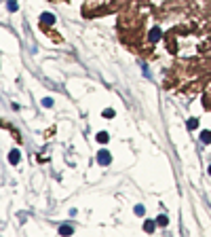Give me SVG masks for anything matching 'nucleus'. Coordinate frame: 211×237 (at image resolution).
Here are the masks:
<instances>
[{
  "instance_id": "obj_7",
  "label": "nucleus",
  "mask_w": 211,
  "mask_h": 237,
  "mask_svg": "<svg viewBox=\"0 0 211 237\" xmlns=\"http://www.w3.org/2000/svg\"><path fill=\"white\" fill-rule=\"evenodd\" d=\"M158 36H161V30H158V28H154L152 34H150V38H152V40H158Z\"/></svg>"
},
{
  "instance_id": "obj_2",
  "label": "nucleus",
  "mask_w": 211,
  "mask_h": 237,
  "mask_svg": "<svg viewBox=\"0 0 211 237\" xmlns=\"http://www.w3.org/2000/svg\"><path fill=\"white\" fill-rule=\"evenodd\" d=\"M19 159H21V154L17 153V150H13V153L9 154V161H11L13 165H15V163H19Z\"/></svg>"
},
{
  "instance_id": "obj_13",
  "label": "nucleus",
  "mask_w": 211,
  "mask_h": 237,
  "mask_svg": "<svg viewBox=\"0 0 211 237\" xmlns=\"http://www.w3.org/2000/svg\"><path fill=\"white\" fill-rule=\"evenodd\" d=\"M135 214H137V216H141V214H144V208H141V205H137V208H135Z\"/></svg>"
},
{
  "instance_id": "obj_6",
  "label": "nucleus",
  "mask_w": 211,
  "mask_h": 237,
  "mask_svg": "<svg viewBox=\"0 0 211 237\" xmlns=\"http://www.w3.org/2000/svg\"><path fill=\"white\" fill-rule=\"evenodd\" d=\"M200 140H203L205 144H209V142H211V133H209V131H203V136H200Z\"/></svg>"
},
{
  "instance_id": "obj_12",
  "label": "nucleus",
  "mask_w": 211,
  "mask_h": 237,
  "mask_svg": "<svg viewBox=\"0 0 211 237\" xmlns=\"http://www.w3.org/2000/svg\"><path fill=\"white\" fill-rule=\"evenodd\" d=\"M196 125H199V123H196V121H194V118H192V121H190V123H188V127H190V129H194V127H196Z\"/></svg>"
},
{
  "instance_id": "obj_14",
  "label": "nucleus",
  "mask_w": 211,
  "mask_h": 237,
  "mask_svg": "<svg viewBox=\"0 0 211 237\" xmlns=\"http://www.w3.org/2000/svg\"><path fill=\"white\" fill-rule=\"evenodd\" d=\"M209 174H211V167H209Z\"/></svg>"
},
{
  "instance_id": "obj_5",
  "label": "nucleus",
  "mask_w": 211,
  "mask_h": 237,
  "mask_svg": "<svg viewBox=\"0 0 211 237\" xmlns=\"http://www.w3.org/2000/svg\"><path fill=\"white\" fill-rule=\"evenodd\" d=\"M97 142H99V144H106V142H108V133H106V131L97 133Z\"/></svg>"
},
{
  "instance_id": "obj_4",
  "label": "nucleus",
  "mask_w": 211,
  "mask_h": 237,
  "mask_svg": "<svg viewBox=\"0 0 211 237\" xmlns=\"http://www.w3.org/2000/svg\"><path fill=\"white\" fill-rule=\"evenodd\" d=\"M59 233H61V235H70V233H72V226L61 225V226H59Z\"/></svg>"
},
{
  "instance_id": "obj_10",
  "label": "nucleus",
  "mask_w": 211,
  "mask_h": 237,
  "mask_svg": "<svg viewBox=\"0 0 211 237\" xmlns=\"http://www.w3.org/2000/svg\"><path fill=\"white\" fill-rule=\"evenodd\" d=\"M144 229H146L148 233H150V231H154V222H146V225H144Z\"/></svg>"
},
{
  "instance_id": "obj_11",
  "label": "nucleus",
  "mask_w": 211,
  "mask_h": 237,
  "mask_svg": "<svg viewBox=\"0 0 211 237\" xmlns=\"http://www.w3.org/2000/svg\"><path fill=\"white\" fill-rule=\"evenodd\" d=\"M51 104H53V100H51V97H45V100H42V106H51Z\"/></svg>"
},
{
  "instance_id": "obj_8",
  "label": "nucleus",
  "mask_w": 211,
  "mask_h": 237,
  "mask_svg": "<svg viewBox=\"0 0 211 237\" xmlns=\"http://www.w3.org/2000/svg\"><path fill=\"white\" fill-rule=\"evenodd\" d=\"M156 222H158L161 226H165L167 222H169V220H167V216H158V218H156Z\"/></svg>"
},
{
  "instance_id": "obj_3",
  "label": "nucleus",
  "mask_w": 211,
  "mask_h": 237,
  "mask_svg": "<svg viewBox=\"0 0 211 237\" xmlns=\"http://www.w3.org/2000/svg\"><path fill=\"white\" fill-rule=\"evenodd\" d=\"M42 21H45V24H55V17H53V15H51V13H45V15H42Z\"/></svg>"
},
{
  "instance_id": "obj_1",
  "label": "nucleus",
  "mask_w": 211,
  "mask_h": 237,
  "mask_svg": "<svg viewBox=\"0 0 211 237\" xmlns=\"http://www.w3.org/2000/svg\"><path fill=\"white\" fill-rule=\"evenodd\" d=\"M110 161H112L110 153H108V150H99V154H97V163H99V165H110Z\"/></svg>"
},
{
  "instance_id": "obj_9",
  "label": "nucleus",
  "mask_w": 211,
  "mask_h": 237,
  "mask_svg": "<svg viewBox=\"0 0 211 237\" xmlns=\"http://www.w3.org/2000/svg\"><path fill=\"white\" fill-rule=\"evenodd\" d=\"M6 7H9V11H17V2H15V0H9Z\"/></svg>"
}]
</instances>
